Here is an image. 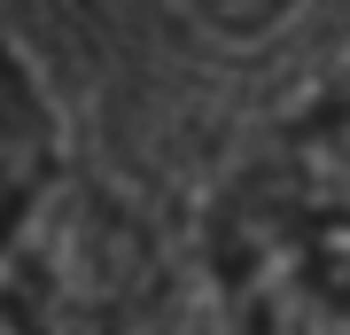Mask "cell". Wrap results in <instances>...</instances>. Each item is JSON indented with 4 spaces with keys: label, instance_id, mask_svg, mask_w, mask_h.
Listing matches in <instances>:
<instances>
[{
    "label": "cell",
    "instance_id": "1",
    "mask_svg": "<svg viewBox=\"0 0 350 335\" xmlns=\"http://www.w3.org/2000/svg\"><path fill=\"white\" fill-rule=\"evenodd\" d=\"M202 273L226 335H350V203L273 164L218 195Z\"/></svg>",
    "mask_w": 350,
    "mask_h": 335
},
{
    "label": "cell",
    "instance_id": "2",
    "mask_svg": "<svg viewBox=\"0 0 350 335\" xmlns=\"http://www.w3.org/2000/svg\"><path fill=\"white\" fill-rule=\"evenodd\" d=\"M0 265L39 335H187L148 226L70 164L8 226Z\"/></svg>",
    "mask_w": 350,
    "mask_h": 335
},
{
    "label": "cell",
    "instance_id": "3",
    "mask_svg": "<svg viewBox=\"0 0 350 335\" xmlns=\"http://www.w3.org/2000/svg\"><path fill=\"white\" fill-rule=\"evenodd\" d=\"M55 172H63V156H55V110H47V94H39L31 62L8 47V32H0V242H8V226L47 195Z\"/></svg>",
    "mask_w": 350,
    "mask_h": 335
},
{
    "label": "cell",
    "instance_id": "4",
    "mask_svg": "<svg viewBox=\"0 0 350 335\" xmlns=\"http://www.w3.org/2000/svg\"><path fill=\"white\" fill-rule=\"evenodd\" d=\"M296 172H312L327 195L350 203V86L319 94L312 117L296 125Z\"/></svg>",
    "mask_w": 350,
    "mask_h": 335
},
{
    "label": "cell",
    "instance_id": "5",
    "mask_svg": "<svg viewBox=\"0 0 350 335\" xmlns=\"http://www.w3.org/2000/svg\"><path fill=\"white\" fill-rule=\"evenodd\" d=\"M0 335H39L31 312H24V297H16V281H8V265H0Z\"/></svg>",
    "mask_w": 350,
    "mask_h": 335
}]
</instances>
